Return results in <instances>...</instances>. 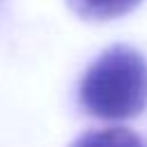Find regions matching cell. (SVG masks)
Instances as JSON below:
<instances>
[{"label":"cell","instance_id":"obj_1","mask_svg":"<svg viewBox=\"0 0 147 147\" xmlns=\"http://www.w3.org/2000/svg\"><path fill=\"white\" fill-rule=\"evenodd\" d=\"M78 101L99 119H131L147 108V60L126 44L106 48L83 74Z\"/></svg>","mask_w":147,"mask_h":147},{"label":"cell","instance_id":"obj_2","mask_svg":"<svg viewBox=\"0 0 147 147\" xmlns=\"http://www.w3.org/2000/svg\"><path fill=\"white\" fill-rule=\"evenodd\" d=\"M142 0H67L69 9L85 21H113L131 14Z\"/></svg>","mask_w":147,"mask_h":147},{"label":"cell","instance_id":"obj_3","mask_svg":"<svg viewBox=\"0 0 147 147\" xmlns=\"http://www.w3.org/2000/svg\"><path fill=\"white\" fill-rule=\"evenodd\" d=\"M69 147H147L145 140L124 126H110V129H96L78 136Z\"/></svg>","mask_w":147,"mask_h":147}]
</instances>
